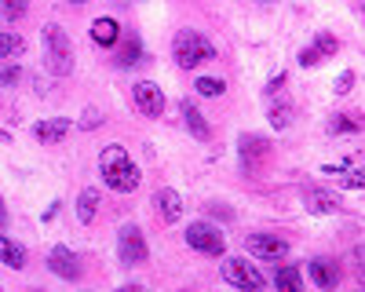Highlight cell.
<instances>
[{
  "mask_svg": "<svg viewBox=\"0 0 365 292\" xmlns=\"http://www.w3.org/2000/svg\"><path fill=\"white\" fill-rule=\"evenodd\" d=\"M29 8V0H0V15H4L8 22H19Z\"/></svg>",
  "mask_w": 365,
  "mask_h": 292,
  "instance_id": "obj_23",
  "label": "cell"
},
{
  "mask_svg": "<svg viewBox=\"0 0 365 292\" xmlns=\"http://www.w3.org/2000/svg\"><path fill=\"white\" fill-rule=\"evenodd\" d=\"M0 263L11 267V271H22L26 267V249L19 241H11L8 234H0Z\"/></svg>",
  "mask_w": 365,
  "mask_h": 292,
  "instance_id": "obj_16",
  "label": "cell"
},
{
  "mask_svg": "<svg viewBox=\"0 0 365 292\" xmlns=\"http://www.w3.org/2000/svg\"><path fill=\"white\" fill-rule=\"evenodd\" d=\"M132 99H135V106H139L143 117H161L165 113V92H161L154 80H139L132 88Z\"/></svg>",
  "mask_w": 365,
  "mask_h": 292,
  "instance_id": "obj_8",
  "label": "cell"
},
{
  "mask_svg": "<svg viewBox=\"0 0 365 292\" xmlns=\"http://www.w3.org/2000/svg\"><path fill=\"white\" fill-rule=\"evenodd\" d=\"M303 201H307V212H314V216L340 212V197L329 194V190H307V194H303Z\"/></svg>",
  "mask_w": 365,
  "mask_h": 292,
  "instance_id": "obj_13",
  "label": "cell"
},
{
  "mask_svg": "<svg viewBox=\"0 0 365 292\" xmlns=\"http://www.w3.org/2000/svg\"><path fill=\"white\" fill-rule=\"evenodd\" d=\"M66 132H70V121H66V117H51V121H41V125L34 128V135H37L41 142H48V146L63 142Z\"/></svg>",
  "mask_w": 365,
  "mask_h": 292,
  "instance_id": "obj_14",
  "label": "cell"
},
{
  "mask_svg": "<svg viewBox=\"0 0 365 292\" xmlns=\"http://www.w3.org/2000/svg\"><path fill=\"white\" fill-rule=\"evenodd\" d=\"M187 245L194 252H205V256H223L227 252V238L212 223H190L187 226Z\"/></svg>",
  "mask_w": 365,
  "mask_h": 292,
  "instance_id": "obj_5",
  "label": "cell"
},
{
  "mask_svg": "<svg viewBox=\"0 0 365 292\" xmlns=\"http://www.w3.org/2000/svg\"><path fill=\"white\" fill-rule=\"evenodd\" d=\"M139 55H143V44H139V37H128V41H125V48L117 51V66H132Z\"/></svg>",
  "mask_w": 365,
  "mask_h": 292,
  "instance_id": "obj_22",
  "label": "cell"
},
{
  "mask_svg": "<svg viewBox=\"0 0 365 292\" xmlns=\"http://www.w3.org/2000/svg\"><path fill=\"white\" fill-rule=\"evenodd\" d=\"M154 209H158V216H161L165 223H175V219L182 216V201H179V194H175V190L161 187V190L154 194Z\"/></svg>",
  "mask_w": 365,
  "mask_h": 292,
  "instance_id": "obj_12",
  "label": "cell"
},
{
  "mask_svg": "<svg viewBox=\"0 0 365 292\" xmlns=\"http://www.w3.org/2000/svg\"><path fill=\"white\" fill-rule=\"evenodd\" d=\"M223 281L234 285V288H252L256 292V288H263L267 278L252 267V263H245V259H227L223 263Z\"/></svg>",
  "mask_w": 365,
  "mask_h": 292,
  "instance_id": "obj_6",
  "label": "cell"
},
{
  "mask_svg": "<svg viewBox=\"0 0 365 292\" xmlns=\"http://www.w3.org/2000/svg\"><path fill=\"white\" fill-rule=\"evenodd\" d=\"M282 88H285V77H274V80H270V88H267V95H274V92H282Z\"/></svg>",
  "mask_w": 365,
  "mask_h": 292,
  "instance_id": "obj_28",
  "label": "cell"
},
{
  "mask_svg": "<svg viewBox=\"0 0 365 292\" xmlns=\"http://www.w3.org/2000/svg\"><path fill=\"white\" fill-rule=\"evenodd\" d=\"M197 95H205V99H216V95H223L227 92V84L220 80V77H197Z\"/></svg>",
  "mask_w": 365,
  "mask_h": 292,
  "instance_id": "obj_21",
  "label": "cell"
},
{
  "mask_svg": "<svg viewBox=\"0 0 365 292\" xmlns=\"http://www.w3.org/2000/svg\"><path fill=\"white\" fill-rule=\"evenodd\" d=\"M340 51V41L332 37V33H318L307 48L299 51V66H318V63H325V58H332Z\"/></svg>",
  "mask_w": 365,
  "mask_h": 292,
  "instance_id": "obj_9",
  "label": "cell"
},
{
  "mask_svg": "<svg viewBox=\"0 0 365 292\" xmlns=\"http://www.w3.org/2000/svg\"><path fill=\"white\" fill-rule=\"evenodd\" d=\"M361 121H354V117H340V121H332V132H358Z\"/></svg>",
  "mask_w": 365,
  "mask_h": 292,
  "instance_id": "obj_25",
  "label": "cell"
},
{
  "mask_svg": "<svg viewBox=\"0 0 365 292\" xmlns=\"http://www.w3.org/2000/svg\"><path fill=\"white\" fill-rule=\"evenodd\" d=\"M245 249H249L256 259H285V256H289V241L278 238V234H249Z\"/></svg>",
  "mask_w": 365,
  "mask_h": 292,
  "instance_id": "obj_7",
  "label": "cell"
},
{
  "mask_svg": "<svg viewBox=\"0 0 365 292\" xmlns=\"http://www.w3.org/2000/svg\"><path fill=\"white\" fill-rule=\"evenodd\" d=\"M73 4H88V0H73Z\"/></svg>",
  "mask_w": 365,
  "mask_h": 292,
  "instance_id": "obj_30",
  "label": "cell"
},
{
  "mask_svg": "<svg viewBox=\"0 0 365 292\" xmlns=\"http://www.w3.org/2000/svg\"><path fill=\"white\" fill-rule=\"evenodd\" d=\"M44 66L51 77H66L73 73V48L63 33V26H44Z\"/></svg>",
  "mask_w": 365,
  "mask_h": 292,
  "instance_id": "obj_3",
  "label": "cell"
},
{
  "mask_svg": "<svg viewBox=\"0 0 365 292\" xmlns=\"http://www.w3.org/2000/svg\"><path fill=\"white\" fill-rule=\"evenodd\" d=\"M267 139H259V135H241V161H245V172L252 168V157L259 161V157H267Z\"/></svg>",
  "mask_w": 365,
  "mask_h": 292,
  "instance_id": "obj_17",
  "label": "cell"
},
{
  "mask_svg": "<svg viewBox=\"0 0 365 292\" xmlns=\"http://www.w3.org/2000/svg\"><path fill=\"white\" fill-rule=\"evenodd\" d=\"M117 256L125 267H139V263H146L150 249H146V238H143V230L139 226H120L117 230Z\"/></svg>",
  "mask_w": 365,
  "mask_h": 292,
  "instance_id": "obj_4",
  "label": "cell"
},
{
  "mask_svg": "<svg viewBox=\"0 0 365 292\" xmlns=\"http://www.w3.org/2000/svg\"><path fill=\"white\" fill-rule=\"evenodd\" d=\"M307 274H311V281L318 285V288H336L340 285V263H332V259H311L307 263Z\"/></svg>",
  "mask_w": 365,
  "mask_h": 292,
  "instance_id": "obj_11",
  "label": "cell"
},
{
  "mask_svg": "<svg viewBox=\"0 0 365 292\" xmlns=\"http://www.w3.org/2000/svg\"><path fill=\"white\" fill-rule=\"evenodd\" d=\"M8 226V209H4V197H0V230Z\"/></svg>",
  "mask_w": 365,
  "mask_h": 292,
  "instance_id": "obj_29",
  "label": "cell"
},
{
  "mask_svg": "<svg viewBox=\"0 0 365 292\" xmlns=\"http://www.w3.org/2000/svg\"><path fill=\"white\" fill-rule=\"evenodd\" d=\"M270 125H274V128H285V125H289V110H285V106H274V110H270Z\"/></svg>",
  "mask_w": 365,
  "mask_h": 292,
  "instance_id": "obj_26",
  "label": "cell"
},
{
  "mask_svg": "<svg viewBox=\"0 0 365 292\" xmlns=\"http://www.w3.org/2000/svg\"><path fill=\"white\" fill-rule=\"evenodd\" d=\"M19 51H26V41L19 33H0V58L19 55Z\"/></svg>",
  "mask_w": 365,
  "mask_h": 292,
  "instance_id": "obj_24",
  "label": "cell"
},
{
  "mask_svg": "<svg viewBox=\"0 0 365 292\" xmlns=\"http://www.w3.org/2000/svg\"><path fill=\"white\" fill-rule=\"evenodd\" d=\"M99 172H103V183L110 190H120V194H132L143 179L135 161L125 154V146H106V150L99 154Z\"/></svg>",
  "mask_w": 365,
  "mask_h": 292,
  "instance_id": "obj_1",
  "label": "cell"
},
{
  "mask_svg": "<svg viewBox=\"0 0 365 292\" xmlns=\"http://www.w3.org/2000/svg\"><path fill=\"white\" fill-rule=\"evenodd\" d=\"M274 285H278V288H289V292H299V271L296 267H278V271H274Z\"/></svg>",
  "mask_w": 365,
  "mask_h": 292,
  "instance_id": "obj_20",
  "label": "cell"
},
{
  "mask_svg": "<svg viewBox=\"0 0 365 292\" xmlns=\"http://www.w3.org/2000/svg\"><path fill=\"white\" fill-rule=\"evenodd\" d=\"M175 63L182 70H197L205 63H212L216 58V48H212V41L205 33H197V29H179L175 33Z\"/></svg>",
  "mask_w": 365,
  "mask_h": 292,
  "instance_id": "obj_2",
  "label": "cell"
},
{
  "mask_svg": "<svg viewBox=\"0 0 365 292\" xmlns=\"http://www.w3.org/2000/svg\"><path fill=\"white\" fill-rule=\"evenodd\" d=\"M48 271L58 274V278H66V281H77V278H81V259H77L70 249L58 245V249L48 252Z\"/></svg>",
  "mask_w": 365,
  "mask_h": 292,
  "instance_id": "obj_10",
  "label": "cell"
},
{
  "mask_svg": "<svg viewBox=\"0 0 365 292\" xmlns=\"http://www.w3.org/2000/svg\"><path fill=\"white\" fill-rule=\"evenodd\" d=\"M96 209H99V190H96V187H84L81 197H77V216H81V223L96 219Z\"/></svg>",
  "mask_w": 365,
  "mask_h": 292,
  "instance_id": "obj_18",
  "label": "cell"
},
{
  "mask_svg": "<svg viewBox=\"0 0 365 292\" xmlns=\"http://www.w3.org/2000/svg\"><path fill=\"white\" fill-rule=\"evenodd\" d=\"M351 84H354V73H340V80H336V92H351Z\"/></svg>",
  "mask_w": 365,
  "mask_h": 292,
  "instance_id": "obj_27",
  "label": "cell"
},
{
  "mask_svg": "<svg viewBox=\"0 0 365 292\" xmlns=\"http://www.w3.org/2000/svg\"><path fill=\"white\" fill-rule=\"evenodd\" d=\"M91 41H96L99 48H113V44L120 41L117 19H96V22H91Z\"/></svg>",
  "mask_w": 365,
  "mask_h": 292,
  "instance_id": "obj_15",
  "label": "cell"
},
{
  "mask_svg": "<svg viewBox=\"0 0 365 292\" xmlns=\"http://www.w3.org/2000/svg\"><path fill=\"white\" fill-rule=\"evenodd\" d=\"M182 117H187V128H190V135H197V139H212V128H208V121L197 113V106L194 103H182Z\"/></svg>",
  "mask_w": 365,
  "mask_h": 292,
  "instance_id": "obj_19",
  "label": "cell"
}]
</instances>
